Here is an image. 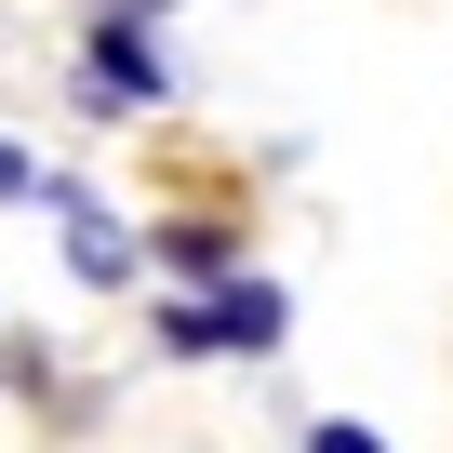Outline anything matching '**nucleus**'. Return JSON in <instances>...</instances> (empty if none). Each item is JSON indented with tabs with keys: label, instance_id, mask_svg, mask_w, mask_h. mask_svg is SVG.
<instances>
[{
	"label": "nucleus",
	"instance_id": "nucleus-1",
	"mask_svg": "<svg viewBox=\"0 0 453 453\" xmlns=\"http://www.w3.org/2000/svg\"><path fill=\"white\" fill-rule=\"evenodd\" d=\"M280 320H294V307H280L267 280H213L200 307H160V347H173V360H200V347H280Z\"/></svg>",
	"mask_w": 453,
	"mask_h": 453
},
{
	"label": "nucleus",
	"instance_id": "nucleus-2",
	"mask_svg": "<svg viewBox=\"0 0 453 453\" xmlns=\"http://www.w3.org/2000/svg\"><path fill=\"white\" fill-rule=\"evenodd\" d=\"M54 213H67V267H81V280H134V226H120L94 187H54Z\"/></svg>",
	"mask_w": 453,
	"mask_h": 453
},
{
	"label": "nucleus",
	"instance_id": "nucleus-3",
	"mask_svg": "<svg viewBox=\"0 0 453 453\" xmlns=\"http://www.w3.org/2000/svg\"><path fill=\"white\" fill-rule=\"evenodd\" d=\"M147 94H160V41L134 14H107L94 27V107H147Z\"/></svg>",
	"mask_w": 453,
	"mask_h": 453
},
{
	"label": "nucleus",
	"instance_id": "nucleus-4",
	"mask_svg": "<svg viewBox=\"0 0 453 453\" xmlns=\"http://www.w3.org/2000/svg\"><path fill=\"white\" fill-rule=\"evenodd\" d=\"M160 267H187V280H226V267H241V241H226V226H160Z\"/></svg>",
	"mask_w": 453,
	"mask_h": 453
},
{
	"label": "nucleus",
	"instance_id": "nucleus-5",
	"mask_svg": "<svg viewBox=\"0 0 453 453\" xmlns=\"http://www.w3.org/2000/svg\"><path fill=\"white\" fill-rule=\"evenodd\" d=\"M0 200H54V173H41V160L14 147V134H0Z\"/></svg>",
	"mask_w": 453,
	"mask_h": 453
},
{
	"label": "nucleus",
	"instance_id": "nucleus-6",
	"mask_svg": "<svg viewBox=\"0 0 453 453\" xmlns=\"http://www.w3.org/2000/svg\"><path fill=\"white\" fill-rule=\"evenodd\" d=\"M307 453H387V440H373V426H347V413H320V426H307Z\"/></svg>",
	"mask_w": 453,
	"mask_h": 453
}]
</instances>
